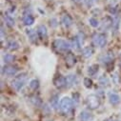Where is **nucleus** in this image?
Wrapping results in <instances>:
<instances>
[{"label":"nucleus","instance_id":"1","mask_svg":"<svg viewBox=\"0 0 121 121\" xmlns=\"http://www.w3.org/2000/svg\"><path fill=\"white\" fill-rule=\"evenodd\" d=\"M27 80H28V74L26 73H23L13 78V80L12 81V86L13 87L14 90H16L18 92V91H20L24 87Z\"/></svg>","mask_w":121,"mask_h":121},{"label":"nucleus","instance_id":"2","mask_svg":"<svg viewBox=\"0 0 121 121\" xmlns=\"http://www.w3.org/2000/svg\"><path fill=\"white\" fill-rule=\"evenodd\" d=\"M53 46L57 51L60 52H67L72 48V44L71 42H68L66 40L63 39H56L53 42Z\"/></svg>","mask_w":121,"mask_h":121},{"label":"nucleus","instance_id":"3","mask_svg":"<svg viewBox=\"0 0 121 121\" xmlns=\"http://www.w3.org/2000/svg\"><path fill=\"white\" fill-rule=\"evenodd\" d=\"M60 110L63 113H69L73 108V100L70 97H63L60 101V106H59Z\"/></svg>","mask_w":121,"mask_h":121},{"label":"nucleus","instance_id":"4","mask_svg":"<svg viewBox=\"0 0 121 121\" xmlns=\"http://www.w3.org/2000/svg\"><path fill=\"white\" fill-rule=\"evenodd\" d=\"M93 42L98 48H104L107 44V36L104 34H95L93 35Z\"/></svg>","mask_w":121,"mask_h":121},{"label":"nucleus","instance_id":"5","mask_svg":"<svg viewBox=\"0 0 121 121\" xmlns=\"http://www.w3.org/2000/svg\"><path fill=\"white\" fill-rule=\"evenodd\" d=\"M87 105L90 109L95 110L100 106V99L95 95H91L87 97Z\"/></svg>","mask_w":121,"mask_h":121},{"label":"nucleus","instance_id":"6","mask_svg":"<svg viewBox=\"0 0 121 121\" xmlns=\"http://www.w3.org/2000/svg\"><path fill=\"white\" fill-rule=\"evenodd\" d=\"M18 69L15 66H12V65H7L2 69V73L7 75V76H13L16 74Z\"/></svg>","mask_w":121,"mask_h":121},{"label":"nucleus","instance_id":"7","mask_svg":"<svg viewBox=\"0 0 121 121\" xmlns=\"http://www.w3.org/2000/svg\"><path fill=\"white\" fill-rule=\"evenodd\" d=\"M37 35L38 37L41 39H46L48 37V31H47V28L44 25H39L37 27Z\"/></svg>","mask_w":121,"mask_h":121},{"label":"nucleus","instance_id":"8","mask_svg":"<svg viewBox=\"0 0 121 121\" xmlns=\"http://www.w3.org/2000/svg\"><path fill=\"white\" fill-rule=\"evenodd\" d=\"M112 26V19L109 16L105 17L101 23V30L102 31H108V30Z\"/></svg>","mask_w":121,"mask_h":121},{"label":"nucleus","instance_id":"9","mask_svg":"<svg viewBox=\"0 0 121 121\" xmlns=\"http://www.w3.org/2000/svg\"><path fill=\"white\" fill-rule=\"evenodd\" d=\"M54 85L59 88V89H61L65 86H67V81H66V77L64 76H61V75H59L57 76L55 79H54Z\"/></svg>","mask_w":121,"mask_h":121},{"label":"nucleus","instance_id":"10","mask_svg":"<svg viewBox=\"0 0 121 121\" xmlns=\"http://www.w3.org/2000/svg\"><path fill=\"white\" fill-rule=\"evenodd\" d=\"M93 119V115L88 111H82L79 114V120L80 121H91Z\"/></svg>","mask_w":121,"mask_h":121},{"label":"nucleus","instance_id":"11","mask_svg":"<svg viewBox=\"0 0 121 121\" xmlns=\"http://www.w3.org/2000/svg\"><path fill=\"white\" fill-rule=\"evenodd\" d=\"M66 81H67L68 87H73V86L76 85V83L78 82V79H77V76L75 74H69L66 77Z\"/></svg>","mask_w":121,"mask_h":121},{"label":"nucleus","instance_id":"12","mask_svg":"<svg viewBox=\"0 0 121 121\" xmlns=\"http://www.w3.org/2000/svg\"><path fill=\"white\" fill-rule=\"evenodd\" d=\"M26 33H27V35H28L29 39L31 40L32 42H36L37 36H38L37 32H35V30H33V29H28L26 31Z\"/></svg>","mask_w":121,"mask_h":121},{"label":"nucleus","instance_id":"13","mask_svg":"<svg viewBox=\"0 0 121 121\" xmlns=\"http://www.w3.org/2000/svg\"><path fill=\"white\" fill-rule=\"evenodd\" d=\"M109 101L112 105H117L120 101V97L115 93H110L109 94Z\"/></svg>","mask_w":121,"mask_h":121},{"label":"nucleus","instance_id":"14","mask_svg":"<svg viewBox=\"0 0 121 121\" xmlns=\"http://www.w3.org/2000/svg\"><path fill=\"white\" fill-rule=\"evenodd\" d=\"M7 48L10 50V51H16L19 49V43L13 39L10 40L7 42Z\"/></svg>","mask_w":121,"mask_h":121},{"label":"nucleus","instance_id":"15","mask_svg":"<svg viewBox=\"0 0 121 121\" xmlns=\"http://www.w3.org/2000/svg\"><path fill=\"white\" fill-rule=\"evenodd\" d=\"M61 22H62V24H63L66 28H69V27H71V26L73 25V19H72V17H71L70 15H68V14L62 16Z\"/></svg>","mask_w":121,"mask_h":121},{"label":"nucleus","instance_id":"16","mask_svg":"<svg viewBox=\"0 0 121 121\" xmlns=\"http://www.w3.org/2000/svg\"><path fill=\"white\" fill-rule=\"evenodd\" d=\"M23 23L26 25V26H31L35 23V17L31 14H26L23 18Z\"/></svg>","mask_w":121,"mask_h":121},{"label":"nucleus","instance_id":"17","mask_svg":"<svg viewBox=\"0 0 121 121\" xmlns=\"http://www.w3.org/2000/svg\"><path fill=\"white\" fill-rule=\"evenodd\" d=\"M71 44H72V48H73V49H75V50H79L80 47H81L82 42H81V40H80V38H79L78 36H75V37L73 38Z\"/></svg>","mask_w":121,"mask_h":121},{"label":"nucleus","instance_id":"18","mask_svg":"<svg viewBox=\"0 0 121 121\" xmlns=\"http://www.w3.org/2000/svg\"><path fill=\"white\" fill-rule=\"evenodd\" d=\"M75 62H76V59H75L74 55L72 54V53H69L67 55V57H66V64L69 67H73L75 64Z\"/></svg>","mask_w":121,"mask_h":121},{"label":"nucleus","instance_id":"19","mask_svg":"<svg viewBox=\"0 0 121 121\" xmlns=\"http://www.w3.org/2000/svg\"><path fill=\"white\" fill-rule=\"evenodd\" d=\"M119 17L118 16H114L112 18V33L113 34H116L117 31H118V27H119Z\"/></svg>","mask_w":121,"mask_h":121},{"label":"nucleus","instance_id":"20","mask_svg":"<svg viewBox=\"0 0 121 121\" xmlns=\"http://www.w3.org/2000/svg\"><path fill=\"white\" fill-rule=\"evenodd\" d=\"M93 53H94V51L91 47H86V48H84L82 50V54H83V56L85 58H90L91 56L93 55Z\"/></svg>","mask_w":121,"mask_h":121},{"label":"nucleus","instance_id":"21","mask_svg":"<svg viewBox=\"0 0 121 121\" xmlns=\"http://www.w3.org/2000/svg\"><path fill=\"white\" fill-rule=\"evenodd\" d=\"M100 61L103 63V64H109L112 61V57L110 55V54H104L102 56H100Z\"/></svg>","mask_w":121,"mask_h":121},{"label":"nucleus","instance_id":"22","mask_svg":"<svg viewBox=\"0 0 121 121\" xmlns=\"http://www.w3.org/2000/svg\"><path fill=\"white\" fill-rule=\"evenodd\" d=\"M98 82H99V84H100L101 86H103V87H107V86H109V84H110L109 78H108L106 75L100 76L99 79H98Z\"/></svg>","mask_w":121,"mask_h":121},{"label":"nucleus","instance_id":"23","mask_svg":"<svg viewBox=\"0 0 121 121\" xmlns=\"http://www.w3.org/2000/svg\"><path fill=\"white\" fill-rule=\"evenodd\" d=\"M97 72H98V65H96V64L90 66L89 69H88V73L90 75H95V73Z\"/></svg>","mask_w":121,"mask_h":121},{"label":"nucleus","instance_id":"24","mask_svg":"<svg viewBox=\"0 0 121 121\" xmlns=\"http://www.w3.org/2000/svg\"><path fill=\"white\" fill-rule=\"evenodd\" d=\"M14 59H15L14 55H13L11 53H6L3 56V60H4L5 63H12V62H13Z\"/></svg>","mask_w":121,"mask_h":121},{"label":"nucleus","instance_id":"25","mask_svg":"<svg viewBox=\"0 0 121 121\" xmlns=\"http://www.w3.org/2000/svg\"><path fill=\"white\" fill-rule=\"evenodd\" d=\"M51 106H52L54 110H57V108L60 106V105H59V103H58L57 95H53V96L51 98Z\"/></svg>","mask_w":121,"mask_h":121},{"label":"nucleus","instance_id":"26","mask_svg":"<svg viewBox=\"0 0 121 121\" xmlns=\"http://www.w3.org/2000/svg\"><path fill=\"white\" fill-rule=\"evenodd\" d=\"M4 20H5L6 24H7L9 27L14 26V20H13V18L12 16H10V15H5V16H4Z\"/></svg>","mask_w":121,"mask_h":121},{"label":"nucleus","instance_id":"27","mask_svg":"<svg viewBox=\"0 0 121 121\" xmlns=\"http://www.w3.org/2000/svg\"><path fill=\"white\" fill-rule=\"evenodd\" d=\"M89 23H90L91 26L94 27V28H97V27L99 26L98 20H97L96 18H95V17H91V18L89 19Z\"/></svg>","mask_w":121,"mask_h":121},{"label":"nucleus","instance_id":"28","mask_svg":"<svg viewBox=\"0 0 121 121\" xmlns=\"http://www.w3.org/2000/svg\"><path fill=\"white\" fill-rule=\"evenodd\" d=\"M29 85H30V87H31L33 90H36V89L39 87V82H38V80H36V79H33V80L30 81Z\"/></svg>","mask_w":121,"mask_h":121},{"label":"nucleus","instance_id":"29","mask_svg":"<svg viewBox=\"0 0 121 121\" xmlns=\"http://www.w3.org/2000/svg\"><path fill=\"white\" fill-rule=\"evenodd\" d=\"M84 85H85L86 88H91V87H92V85H93V81L91 80L89 77H86L84 79Z\"/></svg>","mask_w":121,"mask_h":121},{"label":"nucleus","instance_id":"30","mask_svg":"<svg viewBox=\"0 0 121 121\" xmlns=\"http://www.w3.org/2000/svg\"><path fill=\"white\" fill-rule=\"evenodd\" d=\"M32 102H33L35 106H40V105H41V100H40V98H39L38 96H34V97L32 98Z\"/></svg>","mask_w":121,"mask_h":121},{"label":"nucleus","instance_id":"31","mask_svg":"<svg viewBox=\"0 0 121 121\" xmlns=\"http://www.w3.org/2000/svg\"><path fill=\"white\" fill-rule=\"evenodd\" d=\"M84 3L86 4V6H87L88 8H91V7L93 6V4H94L92 0H84Z\"/></svg>","mask_w":121,"mask_h":121},{"label":"nucleus","instance_id":"32","mask_svg":"<svg viewBox=\"0 0 121 121\" xmlns=\"http://www.w3.org/2000/svg\"><path fill=\"white\" fill-rule=\"evenodd\" d=\"M51 22H52V24H51V26H52L53 28L57 26V21H56V19H54V18H53V19H52V20H51Z\"/></svg>","mask_w":121,"mask_h":121},{"label":"nucleus","instance_id":"33","mask_svg":"<svg viewBox=\"0 0 121 121\" xmlns=\"http://www.w3.org/2000/svg\"><path fill=\"white\" fill-rule=\"evenodd\" d=\"M3 37H4V29L3 27H1V38L3 39Z\"/></svg>","mask_w":121,"mask_h":121},{"label":"nucleus","instance_id":"34","mask_svg":"<svg viewBox=\"0 0 121 121\" xmlns=\"http://www.w3.org/2000/svg\"><path fill=\"white\" fill-rule=\"evenodd\" d=\"M73 1L74 2V3H78V2H80L81 0H73Z\"/></svg>","mask_w":121,"mask_h":121},{"label":"nucleus","instance_id":"35","mask_svg":"<svg viewBox=\"0 0 121 121\" xmlns=\"http://www.w3.org/2000/svg\"><path fill=\"white\" fill-rule=\"evenodd\" d=\"M106 121H114V120H113L112 118H109V119H107Z\"/></svg>","mask_w":121,"mask_h":121},{"label":"nucleus","instance_id":"36","mask_svg":"<svg viewBox=\"0 0 121 121\" xmlns=\"http://www.w3.org/2000/svg\"><path fill=\"white\" fill-rule=\"evenodd\" d=\"M120 67H121V62H120Z\"/></svg>","mask_w":121,"mask_h":121}]
</instances>
